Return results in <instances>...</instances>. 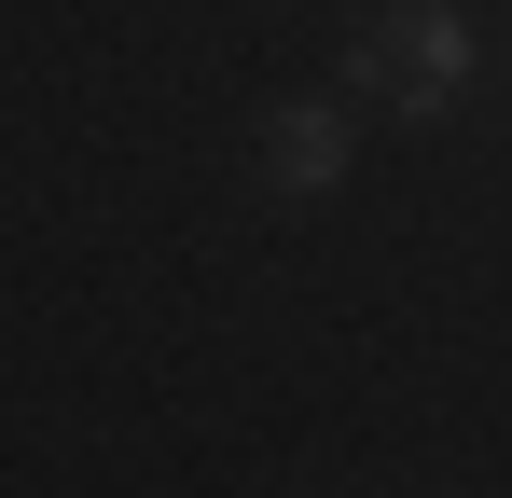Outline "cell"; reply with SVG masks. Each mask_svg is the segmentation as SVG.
Segmentation results:
<instances>
[{
	"label": "cell",
	"instance_id": "obj_1",
	"mask_svg": "<svg viewBox=\"0 0 512 498\" xmlns=\"http://www.w3.org/2000/svg\"><path fill=\"white\" fill-rule=\"evenodd\" d=\"M360 70H374V97H402V111H443V97L471 83V28H457L443 0H388V14L360 28Z\"/></svg>",
	"mask_w": 512,
	"mask_h": 498
},
{
	"label": "cell",
	"instance_id": "obj_2",
	"mask_svg": "<svg viewBox=\"0 0 512 498\" xmlns=\"http://www.w3.org/2000/svg\"><path fill=\"white\" fill-rule=\"evenodd\" d=\"M263 180H277V194H333L346 180V111L333 97H277V111H263Z\"/></svg>",
	"mask_w": 512,
	"mask_h": 498
}]
</instances>
